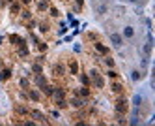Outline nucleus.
Masks as SVG:
<instances>
[{"label": "nucleus", "instance_id": "f257e3e1", "mask_svg": "<svg viewBox=\"0 0 155 126\" xmlns=\"http://www.w3.org/2000/svg\"><path fill=\"white\" fill-rule=\"evenodd\" d=\"M110 43H112L116 49H120V47L124 45V36L118 34V32H112V34H110Z\"/></svg>", "mask_w": 155, "mask_h": 126}, {"label": "nucleus", "instance_id": "f03ea898", "mask_svg": "<svg viewBox=\"0 0 155 126\" xmlns=\"http://www.w3.org/2000/svg\"><path fill=\"white\" fill-rule=\"evenodd\" d=\"M129 102L127 100H124V98H120V100L116 102V105H114V107H116V113H122V115H124V113H127V107H129Z\"/></svg>", "mask_w": 155, "mask_h": 126}, {"label": "nucleus", "instance_id": "7ed1b4c3", "mask_svg": "<svg viewBox=\"0 0 155 126\" xmlns=\"http://www.w3.org/2000/svg\"><path fill=\"white\" fill-rule=\"evenodd\" d=\"M122 36H124L125 40H133V38H135V28H133L131 25L124 26V32H122Z\"/></svg>", "mask_w": 155, "mask_h": 126}, {"label": "nucleus", "instance_id": "20e7f679", "mask_svg": "<svg viewBox=\"0 0 155 126\" xmlns=\"http://www.w3.org/2000/svg\"><path fill=\"white\" fill-rule=\"evenodd\" d=\"M144 75H146V73L142 72V70H133V72H131V81L138 83V81H142V79H144Z\"/></svg>", "mask_w": 155, "mask_h": 126}, {"label": "nucleus", "instance_id": "39448f33", "mask_svg": "<svg viewBox=\"0 0 155 126\" xmlns=\"http://www.w3.org/2000/svg\"><path fill=\"white\" fill-rule=\"evenodd\" d=\"M84 104H86V102L82 100L81 96H77V94H75V98H73V100L69 102V105H73L75 109H81V107H84Z\"/></svg>", "mask_w": 155, "mask_h": 126}, {"label": "nucleus", "instance_id": "423d86ee", "mask_svg": "<svg viewBox=\"0 0 155 126\" xmlns=\"http://www.w3.org/2000/svg\"><path fill=\"white\" fill-rule=\"evenodd\" d=\"M152 51H153V42H146L144 45H142V53H144V57L152 58Z\"/></svg>", "mask_w": 155, "mask_h": 126}, {"label": "nucleus", "instance_id": "0eeeda50", "mask_svg": "<svg viewBox=\"0 0 155 126\" xmlns=\"http://www.w3.org/2000/svg\"><path fill=\"white\" fill-rule=\"evenodd\" d=\"M28 115H32V117H34L36 120H39V123H47V117L43 115L41 111H38V109H34V111H30Z\"/></svg>", "mask_w": 155, "mask_h": 126}, {"label": "nucleus", "instance_id": "6e6552de", "mask_svg": "<svg viewBox=\"0 0 155 126\" xmlns=\"http://www.w3.org/2000/svg\"><path fill=\"white\" fill-rule=\"evenodd\" d=\"M47 83V79H45V75H43V73H36V79H34V85L36 87H39V89H41L43 85Z\"/></svg>", "mask_w": 155, "mask_h": 126}, {"label": "nucleus", "instance_id": "1a4fd4ad", "mask_svg": "<svg viewBox=\"0 0 155 126\" xmlns=\"http://www.w3.org/2000/svg\"><path fill=\"white\" fill-rule=\"evenodd\" d=\"M28 98H30V100H34V102H39V100H41V94H39L36 89H28Z\"/></svg>", "mask_w": 155, "mask_h": 126}, {"label": "nucleus", "instance_id": "9d476101", "mask_svg": "<svg viewBox=\"0 0 155 126\" xmlns=\"http://www.w3.org/2000/svg\"><path fill=\"white\" fill-rule=\"evenodd\" d=\"M75 94H77V96H81V98H86V96H90V89L84 85V87H81L79 90H75Z\"/></svg>", "mask_w": 155, "mask_h": 126}, {"label": "nucleus", "instance_id": "9b49d317", "mask_svg": "<svg viewBox=\"0 0 155 126\" xmlns=\"http://www.w3.org/2000/svg\"><path fill=\"white\" fill-rule=\"evenodd\" d=\"M41 92L45 94V96H53V92H54V87L53 85H49V83H45L41 87Z\"/></svg>", "mask_w": 155, "mask_h": 126}, {"label": "nucleus", "instance_id": "f8f14e48", "mask_svg": "<svg viewBox=\"0 0 155 126\" xmlns=\"http://www.w3.org/2000/svg\"><path fill=\"white\" fill-rule=\"evenodd\" d=\"M110 89H112V92H116V94H122L125 90V87L122 85V83H112L110 85Z\"/></svg>", "mask_w": 155, "mask_h": 126}, {"label": "nucleus", "instance_id": "ddd939ff", "mask_svg": "<svg viewBox=\"0 0 155 126\" xmlns=\"http://www.w3.org/2000/svg\"><path fill=\"white\" fill-rule=\"evenodd\" d=\"M69 73H73V75H77V73H79V62L77 60H71L69 62Z\"/></svg>", "mask_w": 155, "mask_h": 126}, {"label": "nucleus", "instance_id": "4468645a", "mask_svg": "<svg viewBox=\"0 0 155 126\" xmlns=\"http://www.w3.org/2000/svg\"><path fill=\"white\" fill-rule=\"evenodd\" d=\"M92 81H94V85L97 87V89H103V87H105V79H103L101 75H95Z\"/></svg>", "mask_w": 155, "mask_h": 126}, {"label": "nucleus", "instance_id": "2eb2a0df", "mask_svg": "<svg viewBox=\"0 0 155 126\" xmlns=\"http://www.w3.org/2000/svg\"><path fill=\"white\" fill-rule=\"evenodd\" d=\"M142 104H144V98H142L140 94H135V96H133V105H135V107H140Z\"/></svg>", "mask_w": 155, "mask_h": 126}, {"label": "nucleus", "instance_id": "dca6fc26", "mask_svg": "<svg viewBox=\"0 0 155 126\" xmlns=\"http://www.w3.org/2000/svg\"><path fill=\"white\" fill-rule=\"evenodd\" d=\"M53 72H54V75H64L66 73V68L60 64H56V66H53Z\"/></svg>", "mask_w": 155, "mask_h": 126}, {"label": "nucleus", "instance_id": "f3484780", "mask_svg": "<svg viewBox=\"0 0 155 126\" xmlns=\"http://www.w3.org/2000/svg\"><path fill=\"white\" fill-rule=\"evenodd\" d=\"M15 113H17V115H28V109L25 107V105H15Z\"/></svg>", "mask_w": 155, "mask_h": 126}, {"label": "nucleus", "instance_id": "a211bd4d", "mask_svg": "<svg viewBox=\"0 0 155 126\" xmlns=\"http://www.w3.org/2000/svg\"><path fill=\"white\" fill-rule=\"evenodd\" d=\"M28 55V47H26V43L23 42L21 45H19V57H26Z\"/></svg>", "mask_w": 155, "mask_h": 126}, {"label": "nucleus", "instance_id": "6ab92c4d", "mask_svg": "<svg viewBox=\"0 0 155 126\" xmlns=\"http://www.w3.org/2000/svg\"><path fill=\"white\" fill-rule=\"evenodd\" d=\"M67 105H69V102H66L64 98H58V100H56V107L58 109H66Z\"/></svg>", "mask_w": 155, "mask_h": 126}, {"label": "nucleus", "instance_id": "aec40b11", "mask_svg": "<svg viewBox=\"0 0 155 126\" xmlns=\"http://www.w3.org/2000/svg\"><path fill=\"white\" fill-rule=\"evenodd\" d=\"M97 15H105L107 11H109V6H107V4H101V6H97Z\"/></svg>", "mask_w": 155, "mask_h": 126}, {"label": "nucleus", "instance_id": "412c9836", "mask_svg": "<svg viewBox=\"0 0 155 126\" xmlns=\"http://www.w3.org/2000/svg\"><path fill=\"white\" fill-rule=\"evenodd\" d=\"M10 42L15 43V45H21V43L25 42V40H23V38H19V36H15V34H11V36H10Z\"/></svg>", "mask_w": 155, "mask_h": 126}, {"label": "nucleus", "instance_id": "4be33fe9", "mask_svg": "<svg viewBox=\"0 0 155 126\" xmlns=\"http://www.w3.org/2000/svg\"><path fill=\"white\" fill-rule=\"evenodd\" d=\"M10 77H11L10 70H2V72H0V81H6V79H10Z\"/></svg>", "mask_w": 155, "mask_h": 126}, {"label": "nucleus", "instance_id": "5701e85b", "mask_svg": "<svg viewBox=\"0 0 155 126\" xmlns=\"http://www.w3.org/2000/svg\"><path fill=\"white\" fill-rule=\"evenodd\" d=\"M95 49H97V51H99V53H101V55H107V53H109V49H107V47L103 45V43H99V42L95 43Z\"/></svg>", "mask_w": 155, "mask_h": 126}, {"label": "nucleus", "instance_id": "b1692460", "mask_svg": "<svg viewBox=\"0 0 155 126\" xmlns=\"http://www.w3.org/2000/svg\"><path fill=\"white\" fill-rule=\"evenodd\" d=\"M32 72H34V73H41V72H43L41 64H38V62H34V64H32Z\"/></svg>", "mask_w": 155, "mask_h": 126}, {"label": "nucleus", "instance_id": "393cba45", "mask_svg": "<svg viewBox=\"0 0 155 126\" xmlns=\"http://www.w3.org/2000/svg\"><path fill=\"white\" fill-rule=\"evenodd\" d=\"M19 87H23V89H25V90H26V89H28V87H30V81H28V79H26V77H23V79H21V81H19Z\"/></svg>", "mask_w": 155, "mask_h": 126}, {"label": "nucleus", "instance_id": "a878e982", "mask_svg": "<svg viewBox=\"0 0 155 126\" xmlns=\"http://www.w3.org/2000/svg\"><path fill=\"white\" fill-rule=\"evenodd\" d=\"M64 94H66V90H64V89H54L53 96H56V98H64Z\"/></svg>", "mask_w": 155, "mask_h": 126}, {"label": "nucleus", "instance_id": "bb28decb", "mask_svg": "<svg viewBox=\"0 0 155 126\" xmlns=\"http://www.w3.org/2000/svg\"><path fill=\"white\" fill-rule=\"evenodd\" d=\"M39 10H41V11H45V10H49V0H43V2H39Z\"/></svg>", "mask_w": 155, "mask_h": 126}, {"label": "nucleus", "instance_id": "cd10ccee", "mask_svg": "<svg viewBox=\"0 0 155 126\" xmlns=\"http://www.w3.org/2000/svg\"><path fill=\"white\" fill-rule=\"evenodd\" d=\"M19 10H21L19 2H11V13H19Z\"/></svg>", "mask_w": 155, "mask_h": 126}, {"label": "nucleus", "instance_id": "c85d7f7f", "mask_svg": "<svg viewBox=\"0 0 155 126\" xmlns=\"http://www.w3.org/2000/svg\"><path fill=\"white\" fill-rule=\"evenodd\" d=\"M105 64L109 66V68H114V58H110V57H107V55H105Z\"/></svg>", "mask_w": 155, "mask_h": 126}, {"label": "nucleus", "instance_id": "c756f323", "mask_svg": "<svg viewBox=\"0 0 155 126\" xmlns=\"http://www.w3.org/2000/svg\"><path fill=\"white\" fill-rule=\"evenodd\" d=\"M81 83H82V85H86V87L90 85V77L86 75V73H82V75H81Z\"/></svg>", "mask_w": 155, "mask_h": 126}, {"label": "nucleus", "instance_id": "7c9ffc66", "mask_svg": "<svg viewBox=\"0 0 155 126\" xmlns=\"http://www.w3.org/2000/svg\"><path fill=\"white\" fill-rule=\"evenodd\" d=\"M49 13L53 15V17H58V15H60V11H58L56 8H49Z\"/></svg>", "mask_w": 155, "mask_h": 126}, {"label": "nucleus", "instance_id": "2f4dec72", "mask_svg": "<svg viewBox=\"0 0 155 126\" xmlns=\"http://www.w3.org/2000/svg\"><path fill=\"white\" fill-rule=\"evenodd\" d=\"M107 75H109V77H112V79H116V77H118V73H116V72H114V70H112V68H110V70H109V72H107Z\"/></svg>", "mask_w": 155, "mask_h": 126}, {"label": "nucleus", "instance_id": "473e14b6", "mask_svg": "<svg viewBox=\"0 0 155 126\" xmlns=\"http://www.w3.org/2000/svg\"><path fill=\"white\" fill-rule=\"evenodd\" d=\"M21 15H23V19H26V21H28V19L32 17V13H30V11H28V10H25V11H23V13H21Z\"/></svg>", "mask_w": 155, "mask_h": 126}, {"label": "nucleus", "instance_id": "72a5a7b5", "mask_svg": "<svg viewBox=\"0 0 155 126\" xmlns=\"http://www.w3.org/2000/svg\"><path fill=\"white\" fill-rule=\"evenodd\" d=\"M38 47H39V51H47V45L43 42H38Z\"/></svg>", "mask_w": 155, "mask_h": 126}, {"label": "nucleus", "instance_id": "f704fd0d", "mask_svg": "<svg viewBox=\"0 0 155 126\" xmlns=\"http://www.w3.org/2000/svg\"><path fill=\"white\" fill-rule=\"evenodd\" d=\"M39 30H41V32H47V30H49V26H47L45 23H41V25H39Z\"/></svg>", "mask_w": 155, "mask_h": 126}, {"label": "nucleus", "instance_id": "c9c22d12", "mask_svg": "<svg viewBox=\"0 0 155 126\" xmlns=\"http://www.w3.org/2000/svg\"><path fill=\"white\" fill-rule=\"evenodd\" d=\"M75 2H77V10H81V8L84 6V0H75Z\"/></svg>", "mask_w": 155, "mask_h": 126}, {"label": "nucleus", "instance_id": "e433bc0d", "mask_svg": "<svg viewBox=\"0 0 155 126\" xmlns=\"http://www.w3.org/2000/svg\"><path fill=\"white\" fill-rule=\"evenodd\" d=\"M66 32H67V26L62 25V26H60V34H66Z\"/></svg>", "mask_w": 155, "mask_h": 126}, {"label": "nucleus", "instance_id": "4c0bfd02", "mask_svg": "<svg viewBox=\"0 0 155 126\" xmlns=\"http://www.w3.org/2000/svg\"><path fill=\"white\" fill-rule=\"evenodd\" d=\"M125 2H129V4H140L142 0H125Z\"/></svg>", "mask_w": 155, "mask_h": 126}, {"label": "nucleus", "instance_id": "58836bf2", "mask_svg": "<svg viewBox=\"0 0 155 126\" xmlns=\"http://www.w3.org/2000/svg\"><path fill=\"white\" fill-rule=\"evenodd\" d=\"M4 4H6V0H0V8H2V6H4Z\"/></svg>", "mask_w": 155, "mask_h": 126}, {"label": "nucleus", "instance_id": "ea45409f", "mask_svg": "<svg viewBox=\"0 0 155 126\" xmlns=\"http://www.w3.org/2000/svg\"><path fill=\"white\" fill-rule=\"evenodd\" d=\"M32 2V0H23V4H30Z\"/></svg>", "mask_w": 155, "mask_h": 126}, {"label": "nucleus", "instance_id": "a19ab883", "mask_svg": "<svg viewBox=\"0 0 155 126\" xmlns=\"http://www.w3.org/2000/svg\"><path fill=\"white\" fill-rule=\"evenodd\" d=\"M6 2H10V4H11V2H15V0H6Z\"/></svg>", "mask_w": 155, "mask_h": 126}, {"label": "nucleus", "instance_id": "79ce46f5", "mask_svg": "<svg viewBox=\"0 0 155 126\" xmlns=\"http://www.w3.org/2000/svg\"><path fill=\"white\" fill-rule=\"evenodd\" d=\"M99 2H107V0H99Z\"/></svg>", "mask_w": 155, "mask_h": 126}]
</instances>
